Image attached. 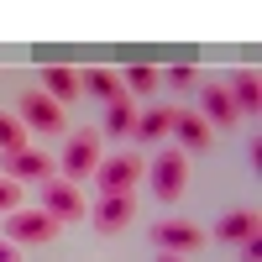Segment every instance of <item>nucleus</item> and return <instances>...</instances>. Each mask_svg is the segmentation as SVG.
<instances>
[{
    "mask_svg": "<svg viewBox=\"0 0 262 262\" xmlns=\"http://www.w3.org/2000/svg\"><path fill=\"white\" fill-rule=\"evenodd\" d=\"M58 231H63V221L48 210H11L6 215V242H53Z\"/></svg>",
    "mask_w": 262,
    "mask_h": 262,
    "instance_id": "f257e3e1",
    "label": "nucleus"
},
{
    "mask_svg": "<svg viewBox=\"0 0 262 262\" xmlns=\"http://www.w3.org/2000/svg\"><path fill=\"white\" fill-rule=\"evenodd\" d=\"M63 184H79V179H90V173L100 168V137H69V147H63Z\"/></svg>",
    "mask_w": 262,
    "mask_h": 262,
    "instance_id": "f03ea898",
    "label": "nucleus"
},
{
    "mask_svg": "<svg viewBox=\"0 0 262 262\" xmlns=\"http://www.w3.org/2000/svg\"><path fill=\"white\" fill-rule=\"evenodd\" d=\"M21 121H27L32 131H42V137H58V131H63V105L53 95L32 90V95H21Z\"/></svg>",
    "mask_w": 262,
    "mask_h": 262,
    "instance_id": "7ed1b4c3",
    "label": "nucleus"
},
{
    "mask_svg": "<svg viewBox=\"0 0 262 262\" xmlns=\"http://www.w3.org/2000/svg\"><path fill=\"white\" fill-rule=\"evenodd\" d=\"M184 179H189V163H184V152H163V158L152 163V194H158L163 205L184 194Z\"/></svg>",
    "mask_w": 262,
    "mask_h": 262,
    "instance_id": "20e7f679",
    "label": "nucleus"
},
{
    "mask_svg": "<svg viewBox=\"0 0 262 262\" xmlns=\"http://www.w3.org/2000/svg\"><path fill=\"white\" fill-rule=\"evenodd\" d=\"M95 179H100V194H131V184L142 179V158L121 152V158H111V163L95 168Z\"/></svg>",
    "mask_w": 262,
    "mask_h": 262,
    "instance_id": "39448f33",
    "label": "nucleus"
},
{
    "mask_svg": "<svg viewBox=\"0 0 262 262\" xmlns=\"http://www.w3.org/2000/svg\"><path fill=\"white\" fill-rule=\"evenodd\" d=\"M152 242H158L163 252H200L205 231L189 226V221H158V226H152Z\"/></svg>",
    "mask_w": 262,
    "mask_h": 262,
    "instance_id": "423d86ee",
    "label": "nucleus"
},
{
    "mask_svg": "<svg viewBox=\"0 0 262 262\" xmlns=\"http://www.w3.org/2000/svg\"><path fill=\"white\" fill-rule=\"evenodd\" d=\"M126 221H137V200L131 194H100V205H95V231H121Z\"/></svg>",
    "mask_w": 262,
    "mask_h": 262,
    "instance_id": "0eeeda50",
    "label": "nucleus"
},
{
    "mask_svg": "<svg viewBox=\"0 0 262 262\" xmlns=\"http://www.w3.org/2000/svg\"><path fill=\"white\" fill-rule=\"evenodd\" d=\"M42 210L58 215V221H84V200H79V189L63 184V179H53L48 189H42Z\"/></svg>",
    "mask_w": 262,
    "mask_h": 262,
    "instance_id": "6e6552de",
    "label": "nucleus"
},
{
    "mask_svg": "<svg viewBox=\"0 0 262 262\" xmlns=\"http://www.w3.org/2000/svg\"><path fill=\"white\" fill-rule=\"evenodd\" d=\"M53 173H58V163L48 158V152H32L27 147V152H11V158H6V179H16V184L21 179H48L53 184Z\"/></svg>",
    "mask_w": 262,
    "mask_h": 262,
    "instance_id": "1a4fd4ad",
    "label": "nucleus"
},
{
    "mask_svg": "<svg viewBox=\"0 0 262 262\" xmlns=\"http://www.w3.org/2000/svg\"><path fill=\"white\" fill-rule=\"evenodd\" d=\"M257 226H262L257 210H231V215H221V221H215V236L242 247V242H252V236H257Z\"/></svg>",
    "mask_w": 262,
    "mask_h": 262,
    "instance_id": "9d476101",
    "label": "nucleus"
},
{
    "mask_svg": "<svg viewBox=\"0 0 262 262\" xmlns=\"http://www.w3.org/2000/svg\"><path fill=\"white\" fill-rule=\"evenodd\" d=\"M200 116H205V121H221V126L242 121V111L231 105V95L221 90V84H205V90H200Z\"/></svg>",
    "mask_w": 262,
    "mask_h": 262,
    "instance_id": "9b49d317",
    "label": "nucleus"
},
{
    "mask_svg": "<svg viewBox=\"0 0 262 262\" xmlns=\"http://www.w3.org/2000/svg\"><path fill=\"white\" fill-rule=\"evenodd\" d=\"M226 95H231L236 111H257V105H262V79H257V69H242V74L231 79Z\"/></svg>",
    "mask_w": 262,
    "mask_h": 262,
    "instance_id": "f8f14e48",
    "label": "nucleus"
},
{
    "mask_svg": "<svg viewBox=\"0 0 262 262\" xmlns=\"http://www.w3.org/2000/svg\"><path fill=\"white\" fill-rule=\"evenodd\" d=\"M173 131L184 137V147H189V152H205V147H210V121H205L200 111H179Z\"/></svg>",
    "mask_w": 262,
    "mask_h": 262,
    "instance_id": "ddd939ff",
    "label": "nucleus"
},
{
    "mask_svg": "<svg viewBox=\"0 0 262 262\" xmlns=\"http://www.w3.org/2000/svg\"><path fill=\"white\" fill-rule=\"evenodd\" d=\"M105 131H111V137H137V111H131V95H121V100L105 105Z\"/></svg>",
    "mask_w": 262,
    "mask_h": 262,
    "instance_id": "4468645a",
    "label": "nucleus"
},
{
    "mask_svg": "<svg viewBox=\"0 0 262 262\" xmlns=\"http://www.w3.org/2000/svg\"><path fill=\"white\" fill-rule=\"evenodd\" d=\"M173 121H179V111H173V105H158V111L137 116V137H142V142H158L163 131H173Z\"/></svg>",
    "mask_w": 262,
    "mask_h": 262,
    "instance_id": "2eb2a0df",
    "label": "nucleus"
},
{
    "mask_svg": "<svg viewBox=\"0 0 262 262\" xmlns=\"http://www.w3.org/2000/svg\"><path fill=\"white\" fill-rule=\"evenodd\" d=\"M79 84H84V90H90V95H100L105 105H111V100H121V95H126V84H121V79H116L111 69H90V74H84Z\"/></svg>",
    "mask_w": 262,
    "mask_h": 262,
    "instance_id": "dca6fc26",
    "label": "nucleus"
},
{
    "mask_svg": "<svg viewBox=\"0 0 262 262\" xmlns=\"http://www.w3.org/2000/svg\"><path fill=\"white\" fill-rule=\"evenodd\" d=\"M42 84H48V95H53V100H74V95L84 90L74 69H42Z\"/></svg>",
    "mask_w": 262,
    "mask_h": 262,
    "instance_id": "f3484780",
    "label": "nucleus"
},
{
    "mask_svg": "<svg viewBox=\"0 0 262 262\" xmlns=\"http://www.w3.org/2000/svg\"><path fill=\"white\" fill-rule=\"evenodd\" d=\"M0 152H6V158L11 152H27V131H21L11 116H0Z\"/></svg>",
    "mask_w": 262,
    "mask_h": 262,
    "instance_id": "a211bd4d",
    "label": "nucleus"
},
{
    "mask_svg": "<svg viewBox=\"0 0 262 262\" xmlns=\"http://www.w3.org/2000/svg\"><path fill=\"white\" fill-rule=\"evenodd\" d=\"M16 205H21V184L16 179H0V215H11Z\"/></svg>",
    "mask_w": 262,
    "mask_h": 262,
    "instance_id": "6ab92c4d",
    "label": "nucleus"
},
{
    "mask_svg": "<svg viewBox=\"0 0 262 262\" xmlns=\"http://www.w3.org/2000/svg\"><path fill=\"white\" fill-rule=\"evenodd\" d=\"M126 84H131V90H142V95H152V90H158V74H152V69H131Z\"/></svg>",
    "mask_w": 262,
    "mask_h": 262,
    "instance_id": "aec40b11",
    "label": "nucleus"
},
{
    "mask_svg": "<svg viewBox=\"0 0 262 262\" xmlns=\"http://www.w3.org/2000/svg\"><path fill=\"white\" fill-rule=\"evenodd\" d=\"M262 257V236H252V242H242V262H257Z\"/></svg>",
    "mask_w": 262,
    "mask_h": 262,
    "instance_id": "412c9836",
    "label": "nucleus"
},
{
    "mask_svg": "<svg viewBox=\"0 0 262 262\" xmlns=\"http://www.w3.org/2000/svg\"><path fill=\"white\" fill-rule=\"evenodd\" d=\"M0 262H21V252H16V242H0Z\"/></svg>",
    "mask_w": 262,
    "mask_h": 262,
    "instance_id": "4be33fe9",
    "label": "nucleus"
},
{
    "mask_svg": "<svg viewBox=\"0 0 262 262\" xmlns=\"http://www.w3.org/2000/svg\"><path fill=\"white\" fill-rule=\"evenodd\" d=\"M158 262H184V257H179V252H163V257H158Z\"/></svg>",
    "mask_w": 262,
    "mask_h": 262,
    "instance_id": "5701e85b",
    "label": "nucleus"
}]
</instances>
